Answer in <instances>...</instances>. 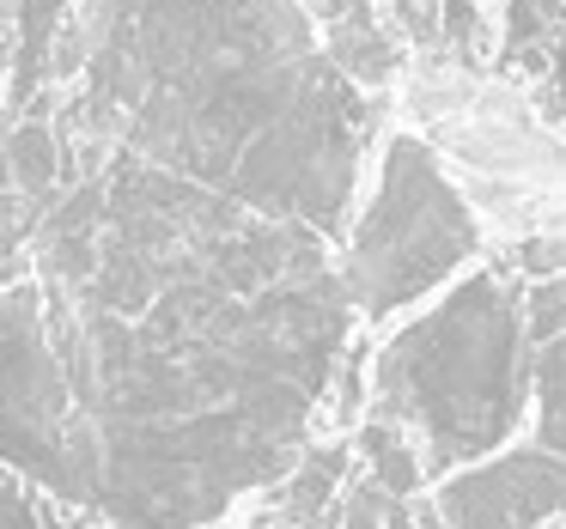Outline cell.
I'll return each mask as SVG.
<instances>
[{"mask_svg":"<svg viewBox=\"0 0 566 529\" xmlns=\"http://www.w3.org/2000/svg\"><path fill=\"white\" fill-rule=\"evenodd\" d=\"M329 237L111 152L31 262L86 438V529H201L298 468L347 341Z\"/></svg>","mask_w":566,"mask_h":529,"instance_id":"1","label":"cell"},{"mask_svg":"<svg viewBox=\"0 0 566 529\" xmlns=\"http://www.w3.org/2000/svg\"><path fill=\"white\" fill-rule=\"evenodd\" d=\"M55 80L92 171L135 152L317 237L354 220L371 98L298 0H74Z\"/></svg>","mask_w":566,"mask_h":529,"instance_id":"2","label":"cell"},{"mask_svg":"<svg viewBox=\"0 0 566 529\" xmlns=\"http://www.w3.org/2000/svg\"><path fill=\"white\" fill-rule=\"evenodd\" d=\"M530 402L524 293L505 274L451 281L371 359V414L396 420L439 480L512 451Z\"/></svg>","mask_w":566,"mask_h":529,"instance_id":"3","label":"cell"},{"mask_svg":"<svg viewBox=\"0 0 566 529\" xmlns=\"http://www.w3.org/2000/svg\"><path fill=\"white\" fill-rule=\"evenodd\" d=\"M475 213L451 189L432 147L415 135H390L378 147V177L354 208V232H347V305L354 317L384 322L420 298H439L457 281V268L475 256Z\"/></svg>","mask_w":566,"mask_h":529,"instance_id":"4","label":"cell"},{"mask_svg":"<svg viewBox=\"0 0 566 529\" xmlns=\"http://www.w3.org/2000/svg\"><path fill=\"white\" fill-rule=\"evenodd\" d=\"M0 463L74 511L86 499L80 408L43 317V293L25 274L0 286Z\"/></svg>","mask_w":566,"mask_h":529,"instance_id":"5","label":"cell"},{"mask_svg":"<svg viewBox=\"0 0 566 529\" xmlns=\"http://www.w3.org/2000/svg\"><path fill=\"white\" fill-rule=\"evenodd\" d=\"M432 511L444 529H542L566 523V456L548 444H512V451L469 463L439 480Z\"/></svg>","mask_w":566,"mask_h":529,"instance_id":"6","label":"cell"},{"mask_svg":"<svg viewBox=\"0 0 566 529\" xmlns=\"http://www.w3.org/2000/svg\"><path fill=\"white\" fill-rule=\"evenodd\" d=\"M530 322V378H536V444L566 456V281L524 293Z\"/></svg>","mask_w":566,"mask_h":529,"instance_id":"7","label":"cell"},{"mask_svg":"<svg viewBox=\"0 0 566 529\" xmlns=\"http://www.w3.org/2000/svg\"><path fill=\"white\" fill-rule=\"evenodd\" d=\"M74 19V0H13V80H7V123L31 116L43 92L55 86L62 38Z\"/></svg>","mask_w":566,"mask_h":529,"instance_id":"8","label":"cell"},{"mask_svg":"<svg viewBox=\"0 0 566 529\" xmlns=\"http://www.w3.org/2000/svg\"><path fill=\"white\" fill-rule=\"evenodd\" d=\"M347 463H354L347 444H323V451L298 456V468L274 487V529H317L347 480Z\"/></svg>","mask_w":566,"mask_h":529,"instance_id":"9","label":"cell"},{"mask_svg":"<svg viewBox=\"0 0 566 529\" xmlns=\"http://www.w3.org/2000/svg\"><path fill=\"white\" fill-rule=\"evenodd\" d=\"M359 463H366V480L384 493H396V499H420L427 493V456H420V444L408 438L396 420L384 414H366V426H359Z\"/></svg>","mask_w":566,"mask_h":529,"instance_id":"10","label":"cell"},{"mask_svg":"<svg viewBox=\"0 0 566 529\" xmlns=\"http://www.w3.org/2000/svg\"><path fill=\"white\" fill-rule=\"evenodd\" d=\"M335 529H444V517L432 505L396 499V493L371 487L366 475L347 487V499L335 505Z\"/></svg>","mask_w":566,"mask_h":529,"instance_id":"11","label":"cell"},{"mask_svg":"<svg viewBox=\"0 0 566 529\" xmlns=\"http://www.w3.org/2000/svg\"><path fill=\"white\" fill-rule=\"evenodd\" d=\"M505 43L530 67H548V50L566 43V0H505Z\"/></svg>","mask_w":566,"mask_h":529,"instance_id":"12","label":"cell"},{"mask_svg":"<svg viewBox=\"0 0 566 529\" xmlns=\"http://www.w3.org/2000/svg\"><path fill=\"white\" fill-rule=\"evenodd\" d=\"M0 529H50V493L0 463Z\"/></svg>","mask_w":566,"mask_h":529,"instance_id":"13","label":"cell"},{"mask_svg":"<svg viewBox=\"0 0 566 529\" xmlns=\"http://www.w3.org/2000/svg\"><path fill=\"white\" fill-rule=\"evenodd\" d=\"M439 25H444V38H451L457 50H475V43L488 38V25H481V13H475V0H444Z\"/></svg>","mask_w":566,"mask_h":529,"instance_id":"14","label":"cell"},{"mask_svg":"<svg viewBox=\"0 0 566 529\" xmlns=\"http://www.w3.org/2000/svg\"><path fill=\"white\" fill-rule=\"evenodd\" d=\"M396 13H402V25L415 31V38H439V13H444V0H396Z\"/></svg>","mask_w":566,"mask_h":529,"instance_id":"15","label":"cell"}]
</instances>
